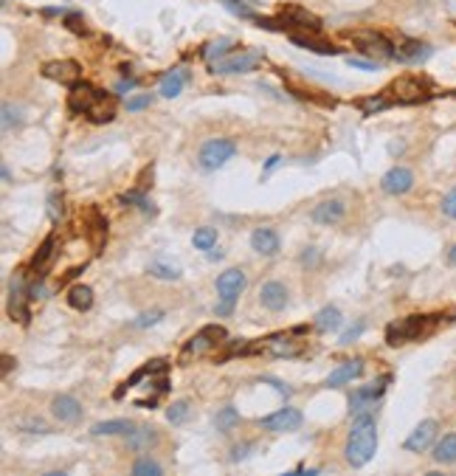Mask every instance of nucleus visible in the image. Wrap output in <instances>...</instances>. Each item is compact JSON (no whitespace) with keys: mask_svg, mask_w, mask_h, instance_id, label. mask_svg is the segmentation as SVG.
I'll list each match as a JSON object with an SVG mask.
<instances>
[{"mask_svg":"<svg viewBox=\"0 0 456 476\" xmlns=\"http://www.w3.org/2000/svg\"><path fill=\"white\" fill-rule=\"evenodd\" d=\"M133 428H135V423H133V420H127V417H118V420H105V423H96V425L90 428V434H93V437H127Z\"/></svg>","mask_w":456,"mask_h":476,"instance_id":"a878e982","label":"nucleus"},{"mask_svg":"<svg viewBox=\"0 0 456 476\" xmlns=\"http://www.w3.org/2000/svg\"><path fill=\"white\" fill-rule=\"evenodd\" d=\"M20 121H23L20 108H14L11 102H6V105H3V127H6V130H14Z\"/></svg>","mask_w":456,"mask_h":476,"instance_id":"a19ab883","label":"nucleus"},{"mask_svg":"<svg viewBox=\"0 0 456 476\" xmlns=\"http://www.w3.org/2000/svg\"><path fill=\"white\" fill-rule=\"evenodd\" d=\"M363 375V358H352V361H343L341 366H336L327 378H324V386L327 389H341L346 383H352L355 378Z\"/></svg>","mask_w":456,"mask_h":476,"instance_id":"f3484780","label":"nucleus"},{"mask_svg":"<svg viewBox=\"0 0 456 476\" xmlns=\"http://www.w3.org/2000/svg\"><path fill=\"white\" fill-rule=\"evenodd\" d=\"M346 65H349V68H361V71H378V68H380L378 62H363V60H355V57H349Z\"/></svg>","mask_w":456,"mask_h":476,"instance_id":"3c124183","label":"nucleus"},{"mask_svg":"<svg viewBox=\"0 0 456 476\" xmlns=\"http://www.w3.org/2000/svg\"><path fill=\"white\" fill-rule=\"evenodd\" d=\"M245 285H248V276H245V271H239V268H228V271H223V274L217 276V282H214L217 296L223 299V301H237L239 294L245 291Z\"/></svg>","mask_w":456,"mask_h":476,"instance_id":"ddd939ff","label":"nucleus"},{"mask_svg":"<svg viewBox=\"0 0 456 476\" xmlns=\"http://www.w3.org/2000/svg\"><path fill=\"white\" fill-rule=\"evenodd\" d=\"M43 76L59 85H76L82 76V65L76 60H48L43 65Z\"/></svg>","mask_w":456,"mask_h":476,"instance_id":"f8f14e48","label":"nucleus"},{"mask_svg":"<svg viewBox=\"0 0 456 476\" xmlns=\"http://www.w3.org/2000/svg\"><path fill=\"white\" fill-rule=\"evenodd\" d=\"M62 195L59 192H51L48 195V200H46V212H48V217H51V223H59V217H62Z\"/></svg>","mask_w":456,"mask_h":476,"instance_id":"79ce46f5","label":"nucleus"},{"mask_svg":"<svg viewBox=\"0 0 456 476\" xmlns=\"http://www.w3.org/2000/svg\"><path fill=\"white\" fill-rule=\"evenodd\" d=\"M88 119L96 121V124H108V121H113L115 119V102L110 99V96H105V99L88 113Z\"/></svg>","mask_w":456,"mask_h":476,"instance_id":"473e14b6","label":"nucleus"},{"mask_svg":"<svg viewBox=\"0 0 456 476\" xmlns=\"http://www.w3.org/2000/svg\"><path fill=\"white\" fill-rule=\"evenodd\" d=\"M434 324V316H405V319H398L386 327V344L389 347H403L420 336L428 333V327Z\"/></svg>","mask_w":456,"mask_h":476,"instance_id":"7ed1b4c3","label":"nucleus"},{"mask_svg":"<svg viewBox=\"0 0 456 476\" xmlns=\"http://www.w3.org/2000/svg\"><path fill=\"white\" fill-rule=\"evenodd\" d=\"M220 341H226V330L212 324V327H203L195 338H189V341H186V347H183V353H186V356H200V353L214 350Z\"/></svg>","mask_w":456,"mask_h":476,"instance_id":"2eb2a0df","label":"nucleus"},{"mask_svg":"<svg viewBox=\"0 0 456 476\" xmlns=\"http://www.w3.org/2000/svg\"><path fill=\"white\" fill-rule=\"evenodd\" d=\"M425 57H431V46H425L420 40L403 37L400 46H395V60L398 62H423Z\"/></svg>","mask_w":456,"mask_h":476,"instance_id":"4be33fe9","label":"nucleus"},{"mask_svg":"<svg viewBox=\"0 0 456 476\" xmlns=\"http://www.w3.org/2000/svg\"><path fill=\"white\" fill-rule=\"evenodd\" d=\"M214 313H217V316H231V313H234V301H223V299H220V304L214 307Z\"/></svg>","mask_w":456,"mask_h":476,"instance_id":"864d4df0","label":"nucleus"},{"mask_svg":"<svg viewBox=\"0 0 456 476\" xmlns=\"http://www.w3.org/2000/svg\"><path fill=\"white\" fill-rule=\"evenodd\" d=\"M65 26H68L71 31H76V34H85V23H82V20H79V14H73V11H68Z\"/></svg>","mask_w":456,"mask_h":476,"instance_id":"8fccbe9b","label":"nucleus"},{"mask_svg":"<svg viewBox=\"0 0 456 476\" xmlns=\"http://www.w3.org/2000/svg\"><path fill=\"white\" fill-rule=\"evenodd\" d=\"M431 457L437 465H454L456 462V431L445 434L437 440V445L431 448Z\"/></svg>","mask_w":456,"mask_h":476,"instance_id":"cd10ccee","label":"nucleus"},{"mask_svg":"<svg viewBox=\"0 0 456 476\" xmlns=\"http://www.w3.org/2000/svg\"><path fill=\"white\" fill-rule=\"evenodd\" d=\"M164 369H167V361H164V358H155L152 363H147V366H141V369H135V372H133V378H127V381H124V383L115 389L113 398H115V400H121L127 389H133L135 383H141L147 375H152V372H164Z\"/></svg>","mask_w":456,"mask_h":476,"instance_id":"393cba45","label":"nucleus"},{"mask_svg":"<svg viewBox=\"0 0 456 476\" xmlns=\"http://www.w3.org/2000/svg\"><path fill=\"white\" fill-rule=\"evenodd\" d=\"M133 476H164V465L152 457H141L133 462Z\"/></svg>","mask_w":456,"mask_h":476,"instance_id":"72a5a7b5","label":"nucleus"},{"mask_svg":"<svg viewBox=\"0 0 456 476\" xmlns=\"http://www.w3.org/2000/svg\"><path fill=\"white\" fill-rule=\"evenodd\" d=\"M440 209H442V214H445L448 220H456V186L442 197V206H440Z\"/></svg>","mask_w":456,"mask_h":476,"instance_id":"de8ad7c7","label":"nucleus"},{"mask_svg":"<svg viewBox=\"0 0 456 476\" xmlns=\"http://www.w3.org/2000/svg\"><path fill=\"white\" fill-rule=\"evenodd\" d=\"M279 245H282L279 234L274 229H268V226H259V229L251 232V248L256 254H262V257H274L279 251Z\"/></svg>","mask_w":456,"mask_h":476,"instance_id":"412c9836","label":"nucleus"},{"mask_svg":"<svg viewBox=\"0 0 456 476\" xmlns=\"http://www.w3.org/2000/svg\"><path fill=\"white\" fill-rule=\"evenodd\" d=\"M155 443H158V431H155L150 423L135 425V428L124 437V448H127V451H147V448H152Z\"/></svg>","mask_w":456,"mask_h":476,"instance_id":"aec40b11","label":"nucleus"},{"mask_svg":"<svg viewBox=\"0 0 456 476\" xmlns=\"http://www.w3.org/2000/svg\"><path fill=\"white\" fill-rule=\"evenodd\" d=\"M20 431H28V434H51V425H46L40 417H23L17 423Z\"/></svg>","mask_w":456,"mask_h":476,"instance_id":"58836bf2","label":"nucleus"},{"mask_svg":"<svg viewBox=\"0 0 456 476\" xmlns=\"http://www.w3.org/2000/svg\"><path fill=\"white\" fill-rule=\"evenodd\" d=\"M414 186V172L408 170V167H392L386 175H383V180H380V189L386 192V195H405L408 189Z\"/></svg>","mask_w":456,"mask_h":476,"instance_id":"a211bd4d","label":"nucleus"},{"mask_svg":"<svg viewBox=\"0 0 456 476\" xmlns=\"http://www.w3.org/2000/svg\"><path fill=\"white\" fill-rule=\"evenodd\" d=\"M186 82H189V71H186V68H172L170 73L161 76L158 93H161L164 99H175V96H180V90L186 88Z\"/></svg>","mask_w":456,"mask_h":476,"instance_id":"b1692460","label":"nucleus"},{"mask_svg":"<svg viewBox=\"0 0 456 476\" xmlns=\"http://www.w3.org/2000/svg\"><path fill=\"white\" fill-rule=\"evenodd\" d=\"M147 274L155 276V279H164V282H172V279H180V268L172 265L167 259H155L147 265Z\"/></svg>","mask_w":456,"mask_h":476,"instance_id":"7c9ffc66","label":"nucleus"},{"mask_svg":"<svg viewBox=\"0 0 456 476\" xmlns=\"http://www.w3.org/2000/svg\"><path fill=\"white\" fill-rule=\"evenodd\" d=\"M431 93H434L431 79L405 73V76H398V79L389 82V88H386L383 96L389 102H395V105H420V102L431 99Z\"/></svg>","mask_w":456,"mask_h":476,"instance_id":"f03ea898","label":"nucleus"},{"mask_svg":"<svg viewBox=\"0 0 456 476\" xmlns=\"http://www.w3.org/2000/svg\"><path fill=\"white\" fill-rule=\"evenodd\" d=\"M363 330H366V321H363V319H358V321H355V324L349 327V333H341V338H338V341H341L343 347H346V344L358 341V338L363 336Z\"/></svg>","mask_w":456,"mask_h":476,"instance_id":"a18cd8bd","label":"nucleus"},{"mask_svg":"<svg viewBox=\"0 0 456 476\" xmlns=\"http://www.w3.org/2000/svg\"><path fill=\"white\" fill-rule=\"evenodd\" d=\"M389 381H392V378H389V375H383V378H378V381H369V383H363V386L352 389V392H349V400H346L349 415L375 412V406L383 400V392H386Z\"/></svg>","mask_w":456,"mask_h":476,"instance_id":"39448f33","label":"nucleus"},{"mask_svg":"<svg viewBox=\"0 0 456 476\" xmlns=\"http://www.w3.org/2000/svg\"><path fill=\"white\" fill-rule=\"evenodd\" d=\"M192 415V403L186 400V398H180V400H175L170 409H167V420H170L172 425H183L186 420Z\"/></svg>","mask_w":456,"mask_h":476,"instance_id":"f704fd0d","label":"nucleus"},{"mask_svg":"<svg viewBox=\"0 0 456 476\" xmlns=\"http://www.w3.org/2000/svg\"><path fill=\"white\" fill-rule=\"evenodd\" d=\"M234 48V40H220V43H214V46H209L206 48V60L214 62V60H223L228 57V51Z\"/></svg>","mask_w":456,"mask_h":476,"instance_id":"ea45409f","label":"nucleus"},{"mask_svg":"<svg viewBox=\"0 0 456 476\" xmlns=\"http://www.w3.org/2000/svg\"><path fill=\"white\" fill-rule=\"evenodd\" d=\"M251 451H254V443H251V440H245V443H237V445L228 451V460H231V462H239V460H245Z\"/></svg>","mask_w":456,"mask_h":476,"instance_id":"49530a36","label":"nucleus"},{"mask_svg":"<svg viewBox=\"0 0 456 476\" xmlns=\"http://www.w3.org/2000/svg\"><path fill=\"white\" fill-rule=\"evenodd\" d=\"M51 415L62 420V423H76L82 417V403L73 395H57L51 400Z\"/></svg>","mask_w":456,"mask_h":476,"instance_id":"5701e85b","label":"nucleus"},{"mask_svg":"<svg viewBox=\"0 0 456 476\" xmlns=\"http://www.w3.org/2000/svg\"><path fill=\"white\" fill-rule=\"evenodd\" d=\"M217 229H212V226H200V229H195V234H192V245L197 248V251H212L214 245H217Z\"/></svg>","mask_w":456,"mask_h":476,"instance_id":"2f4dec72","label":"nucleus"},{"mask_svg":"<svg viewBox=\"0 0 456 476\" xmlns=\"http://www.w3.org/2000/svg\"><path fill=\"white\" fill-rule=\"evenodd\" d=\"M135 85H138L135 79H121V82L115 85V93H130V90H133Z\"/></svg>","mask_w":456,"mask_h":476,"instance_id":"603ef678","label":"nucleus"},{"mask_svg":"<svg viewBox=\"0 0 456 476\" xmlns=\"http://www.w3.org/2000/svg\"><path fill=\"white\" fill-rule=\"evenodd\" d=\"M445 259H448V265H456V242L448 248V254H445Z\"/></svg>","mask_w":456,"mask_h":476,"instance_id":"4d7b16f0","label":"nucleus"},{"mask_svg":"<svg viewBox=\"0 0 456 476\" xmlns=\"http://www.w3.org/2000/svg\"><path fill=\"white\" fill-rule=\"evenodd\" d=\"M349 40L361 54H366L372 60H395V46L380 31H355V34H349Z\"/></svg>","mask_w":456,"mask_h":476,"instance_id":"423d86ee","label":"nucleus"},{"mask_svg":"<svg viewBox=\"0 0 456 476\" xmlns=\"http://www.w3.org/2000/svg\"><path fill=\"white\" fill-rule=\"evenodd\" d=\"M108 93L105 90H99L96 85H90V82H76L73 88H71V96H68V105H71V110H76V113H90L102 99H105Z\"/></svg>","mask_w":456,"mask_h":476,"instance_id":"9b49d317","label":"nucleus"},{"mask_svg":"<svg viewBox=\"0 0 456 476\" xmlns=\"http://www.w3.org/2000/svg\"><path fill=\"white\" fill-rule=\"evenodd\" d=\"M234 155H237V144L231 138H209L197 150V164L206 172H217V170L226 167Z\"/></svg>","mask_w":456,"mask_h":476,"instance_id":"20e7f679","label":"nucleus"},{"mask_svg":"<svg viewBox=\"0 0 456 476\" xmlns=\"http://www.w3.org/2000/svg\"><path fill=\"white\" fill-rule=\"evenodd\" d=\"M43 476H71V474H65V471H48V474H43Z\"/></svg>","mask_w":456,"mask_h":476,"instance_id":"bf43d9fd","label":"nucleus"},{"mask_svg":"<svg viewBox=\"0 0 456 476\" xmlns=\"http://www.w3.org/2000/svg\"><path fill=\"white\" fill-rule=\"evenodd\" d=\"M259 65H262V51H239V54H228L217 62H209V71L212 73H248Z\"/></svg>","mask_w":456,"mask_h":476,"instance_id":"0eeeda50","label":"nucleus"},{"mask_svg":"<svg viewBox=\"0 0 456 476\" xmlns=\"http://www.w3.org/2000/svg\"><path fill=\"white\" fill-rule=\"evenodd\" d=\"M425 476H445V474H442V471H428Z\"/></svg>","mask_w":456,"mask_h":476,"instance_id":"052dcab7","label":"nucleus"},{"mask_svg":"<svg viewBox=\"0 0 456 476\" xmlns=\"http://www.w3.org/2000/svg\"><path fill=\"white\" fill-rule=\"evenodd\" d=\"M150 105H152V93H138V96L127 99V110H130V113H141V110H147Z\"/></svg>","mask_w":456,"mask_h":476,"instance_id":"c03bdc74","label":"nucleus"},{"mask_svg":"<svg viewBox=\"0 0 456 476\" xmlns=\"http://www.w3.org/2000/svg\"><path fill=\"white\" fill-rule=\"evenodd\" d=\"M121 203H130V206H138V209H144V212H152V203L138 192V189H133V192H124L121 195Z\"/></svg>","mask_w":456,"mask_h":476,"instance_id":"37998d69","label":"nucleus"},{"mask_svg":"<svg viewBox=\"0 0 456 476\" xmlns=\"http://www.w3.org/2000/svg\"><path fill=\"white\" fill-rule=\"evenodd\" d=\"M378 451V425L375 415L363 412V415H352V428L343 445V460L349 468H363Z\"/></svg>","mask_w":456,"mask_h":476,"instance_id":"f257e3e1","label":"nucleus"},{"mask_svg":"<svg viewBox=\"0 0 456 476\" xmlns=\"http://www.w3.org/2000/svg\"><path fill=\"white\" fill-rule=\"evenodd\" d=\"M14 366V361H11V356L9 353H3V375H9V369Z\"/></svg>","mask_w":456,"mask_h":476,"instance_id":"5fc2aeb1","label":"nucleus"},{"mask_svg":"<svg viewBox=\"0 0 456 476\" xmlns=\"http://www.w3.org/2000/svg\"><path fill=\"white\" fill-rule=\"evenodd\" d=\"M290 43L299 46V48H307L313 54H324V57L338 54V46H333L330 40H324V37H318L313 31H307V34H290Z\"/></svg>","mask_w":456,"mask_h":476,"instance_id":"6ab92c4d","label":"nucleus"},{"mask_svg":"<svg viewBox=\"0 0 456 476\" xmlns=\"http://www.w3.org/2000/svg\"><path fill=\"white\" fill-rule=\"evenodd\" d=\"M299 262H301V268H307V271H316V268H321V265H324V254H321V248H316V245H307V248H301V254H299Z\"/></svg>","mask_w":456,"mask_h":476,"instance_id":"c9c22d12","label":"nucleus"},{"mask_svg":"<svg viewBox=\"0 0 456 476\" xmlns=\"http://www.w3.org/2000/svg\"><path fill=\"white\" fill-rule=\"evenodd\" d=\"M279 476H318V471H304V468H299V471H293V474H279Z\"/></svg>","mask_w":456,"mask_h":476,"instance_id":"6e6d98bb","label":"nucleus"},{"mask_svg":"<svg viewBox=\"0 0 456 476\" xmlns=\"http://www.w3.org/2000/svg\"><path fill=\"white\" fill-rule=\"evenodd\" d=\"M301 423H304V415H301L299 409H293V406H282L279 412H271V415L256 420L259 428L276 431V434H282V431H296V428H301Z\"/></svg>","mask_w":456,"mask_h":476,"instance_id":"9d476101","label":"nucleus"},{"mask_svg":"<svg viewBox=\"0 0 456 476\" xmlns=\"http://www.w3.org/2000/svg\"><path fill=\"white\" fill-rule=\"evenodd\" d=\"M343 214H346V206L341 197H327L310 209V220L318 226H336L343 220Z\"/></svg>","mask_w":456,"mask_h":476,"instance_id":"4468645a","label":"nucleus"},{"mask_svg":"<svg viewBox=\"0 0 456 476\" xmlns=\"http://www.w3.org/2000/svg\"><path fill=\"white\" fill-rule=\"evenodd\" d=\"M343 321L341 310L338 307H333V304H327V307H321L318 313H316V319H313V330L316 333H333V330H338Z\"/></svg>","mask_w":456,"mask_h":476,"instance_id":"bb28decb","label":"nucleus"},{"mask_svg":"<svg viewBox=\"0 0 456 476\" xmlns=\"http://www.w3.org/2000/svg\"><path fill=\"white\" fill-rule=\"evenodd\" d=\"M68 307H73V310H90L93 307V291L88 288V285H73L71 291H68Z\"/></svg>","mask_w":456,"mask_h":476,"instance_id":"c85d7f7f","label":"nucleus"},{"mask_svg":"<svg viewBox=\"0 0 456 476\" xmlns=\"http://www.w3.org/2000/svg\"><path fill=\"white\" fill-rule=\"evenodd\" d=\"M259 383H268V386H274L282 398H290L293 395V386L290 383H285V381H276V378H259Z\"/></svg>","mask_w":456,"mask_h":476,"instance_id":"09e8293b","label":"nucleus"},{"mask_svg":"<svg viewBox=\"0 0 456 476\" xmlns=\"http://www.w3.org/2000/svg\"><path fill=\"white\" fill-rule=\"evenodd\" d=\"M237 423H239V412H237L234 406H226V409H220V412L214 415V428H217V431H231Z\"/></svg>","mask_w":456,"mask_h":476,"instance_id":"e433bc0d","label":"nucleus"},{"mask_svg":"<svg viewBox=\"0 0 456 476\" xmlns=\"http://www.w3.org/2000/svg\"><path fill=\"white\" fill-rule=\"evenodd\" d=\"M28 285L23 279V274H17L11 282H9V316L17 321V324H28Z\"/></svg>","mask_w":456,"mask_h":476,"instance_id":"1a4fd4ad","label":"nucleus"},{"mask_svg":"<svg viewBox=\"0 0 456 476\" xmlns=\"http://www.w3.org/2000/svg\"><path fill=\"white\" fill-rule=\"evenodd\" d=\"M287 301H290V294H287L285 282L271 279V282L262 285V291H259V304H262L265 310H271V313H282V310L287 307Z\"/></svg>","mask_w":456,"mask_h":476,"instance_id":"dca6fc26","label":"nucleus"},{"mask_svg":"<svg viewBox=\"0 0 456 476\" xmlns=\"http://www.w3.org/2000/svg\"><path fill=\"white\" fill-rule=\"evenodd\" d=\"M276 164H279V155H271V158H268V164H265V172H268V170H274Z\"/></svg>","mask_w":456,"mask_h":476,"instance_id":"13d9d810","label":"nucleus"},{"mask_svg":"<svg viewBox=\"0 0 456 476\" xmlns=\"http://www.w3.org/2000/svg\"><path fill=\"white\" fill-rule=\"evenodd\" d=\"M54 245H57V234H48V237L43 239V245L37 248V254H34V259H31V268H34L37 274H46L48 259H51V254H54Z\"/></svg>","mask_w":456,"mask_h":476,"instance_id":"c756f323","label":"nucleus"},{"mask_svg":"<svg viewBox=\"0 0 456 476\" xmlns=\"http://www.w3.org/2000/svg\"><path fill=\"white\" fill-rule=\"evenodd\" d=\"M437 431H440V423L428 417V420H423V423L405 437L403 448L411 451V454H425V451H431V448L437 445Z\"/></svg>","mask_w":456,"mask_h":476,"instance_id":"6e6552de","label":"nucleus"},{"mask_svg":"<svg viewBox=\"0 0 456 476\" xmlns=\"http://www.w3.org/2000/svg\"><path fill=\"white\" fill-rule=\"evenodd\" d=\"M164 316H167V313H164L161 307H155V310H147V313H141V316L133 321V327H135V330H150V327H155L158 321H164Z\"/></svg>","mask_w":456,"mask_h":476,"instance_id":"4c0bfd02","label":"nucleus"}]
</instances>
